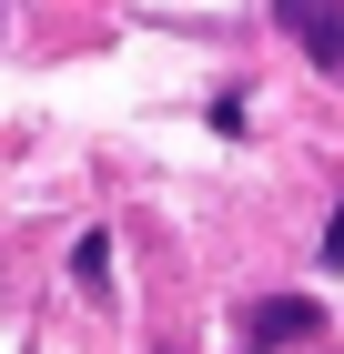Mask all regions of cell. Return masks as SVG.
Here are the masks:
<instances>
[{
    "label": "cell",
    "mask_w": 344,
    "mask_h": 354,
    "mask_svg": "<svg viewBox=\"0 0 344 354\" xmlns=\"http://www.w3.org/2000/svg\"><path fill=\"white\" fill-rule=\"evenodd\" d=\"M273 21L304 41V61H324V71H344V0H273Z\"/></svg>",
    "instance_id": "1"
},
{
    "label": "cell",
    "mask_w": 344,
    "mask_h": 354,
    "mask_svg": "<svg viewBox=\"0 0 344 354\" xmlns=\"http://www.w3.org/2000/svg\"><path fill=\"white\" fill-rule=\"evenodd\" d=\"M324 263H344V203H334V223H324Z\"/></svg>",
    "instance_id": "4"
},
{
    "label": "cell",
    "mask_w": 344,
    "mask_h": 354,
    "mask_svg": "<svg viewBox=\"0 0 344 354\" xmlns=\"http://www.w3.org/2000/svg\"><path fill=\"white\" fill-rule=\"evenodd\" d=\"M71 273H81V283H91V294H102V283H111V253H102V233H91V243L71 253Z\"/></svg>",
    "instance_id": "3"
},
{
    "label": "cell",
    "mask_w": 344,
    "mask_h": 354,
    "mask_svg": "<svg viewBox=\"0 0 344 354\" xmlns=\"http://www.w3.org/2000/svg\"><path fill=\"white\" fill-rule=\"evenodd\" d=\"M314 324H324V314H314L304 294H273L264 314H253V344H293V334H314Z\"/></svg>",
    "instance_id": "2"
}]
</instances>
